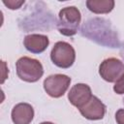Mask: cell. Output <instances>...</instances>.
<instances>
[{
  "label": "cell",
  "mask_w": 124,
  "mask_h": 124,
  "mask_svg": "<svg viewBox=\"0 0 124 124\" xmlns=\"http://www.w3.org/2000/svg\"><path fill=\"white\" fill-rule=\"evenodd\" d=\"M80 114L88 120H100L105 116L106 106L96 96L92 98L80 108H78Z\"/></svg>",
  "instance_id": "cell-7"
},
{
  "label": "cell",
  "mask_w": 124,
  "mask_h": 124,
  "mask_svg": "<svg viewBox=\"0 0 124 124\" xmlns=\"http://www.w3.org/2000/svg\"><path fill=\"white\" fill-rule=\"evenodd\" d=\"M113 91L119 95L124 94V75H122L115 81V84L113 85Z\"/></svg>",
  "instance_id": "cell-11"
},
{
  "label": "cell",
  "mask_w": 124,
  "mask_h": 124,
  "mask_svg": "<svg viewBox=\"0 0 124 124\" xmlns=\"http://www.w3.org/2000/svg\"><path fill=\"white\" fill-rule=\"evenodd\" d=\"M11 116L15 124H30L34 118V108L30 104L18 103L13 108Z\"/></svg>",
  "instance_id": "cell-8"
},
{
  "label": "cell",
  "mask_w": 124,
  "mask_h": 124,
  "mask_svg": "<svg viewBox=\"0 0 124 124\" xmlns=\"http://www.w3.org/2000/svg\"><path fill=\"white\" fill-rule=\"evenodd\" d=\"M49 44V40L46 35L30 34L25 36L23 45L25 48L32 53H41L45 51Z\"/></svg>",
  "instance_id": "cell-9"
},
{
  "label": "cell",
  "mask_w": 124,
  "mask_h": 124,
  "mask_svg": "<svg viewBox=\"0 0 124 124\" xmlns=\"http://www.w3.org/2000/svg\"><path fill=\"white\" fill-rule=\"evenodd\" d=\"M92 96L93 95L90 86L85 83L75 84L68 93V99L70 103L78 108L83 107L92 98Z\"/></svg>",
  "instance_id": "cell-6"
},
{
  "label": "cell",
  "mask_w": 124,
  "mask_h": 124,
  "mask_svg": "<svg viewBox=\"0 0 124 124\" xmlns=\"http://www.w3.org/2000/svg\"><path fill=\"white\" fill-rule=\"evenodd\" d=\"M40 124H54V123H52V122H48V121H46V122H42V123H40Z\"/></svg>",
  "instance_id": "cell-14"
},
{
  "label": "cell",
  "mask_w": 124,
  "mask_h": 124,
  "mask_svg": "<svg viewBox=\"0 0 124 124\" xmlns=\"http://www.w3.org/2000/svg\"><path fill=\"white\" fill-rule=\"evenodd\" d=\"M50 59L57 67L67 69L74 64L76 51L70 44L66 42H57L51 49Z\"/></svg>",
  "instance_id": "cell-3"
},
{
  "label": "cell",
  "mask_w": 124,
  "mask_h": 124,
  "mask_svg": "<svg viewBox=\"0 0 124 124\" xmlns=\"http://www.w3.org/2000/svg\"><path fill=\"white\" fill-rule=\"evenodd\" d=\"M80 20L81 15L77 7H65L60 10L58 14L57 29L59 33L64 36H74L78 32Z\"/></svg>",
  "instance_id": "cell-1"
},
{
  "label": "cell",
  "mask_w": 124,
  "mask_h": 124,
  "mask_svg": "<svg viewBox=\"0 0 124 124\" xmlns=\"http://www.w3.org/2000/svg\"><path fill=\"white\" fill-rule=\"evenodd\" d=\"M3 4L5 6H7L9 9L11 10H16L18 8H20L21 5L24 4V1H14V0H3Z\"/></svg>",
  "instance_id": "cell-12"
},
{
  "label": "cell",
  "mask_w": 124,
  "mask_h": 124,
  "mask_svg": "<svg viewBox=\"0 0 124 124\" xmlns=\"http://www.w3.org/2000/svg\"><path fill=\"white\" fill-rule=\"evenodd\" d=\"M115 120L117 124H124V108H119L116 111Z\"/></svg>",
  "instance_id": "cell-13"
},
{
  "label": "cell",
  "mask_w": 124,
  "mask_h": 124,
  "mask_svg": "<svg viewBox=\"0 0 124 124\" xmlns=\"http://www.w3.org/2000/svg\"><path fill=\"white\" fill-rule=\"evenodd\" d=\"M86 7L94 14H108L114 8L113 0H87Z\"/></svg>",
  "instance_id": "cell-10"
},
{
  "label": "cell",
  "mask_w": 124,
  "mask_h": 124,
  "mask_svg": "<svg viewBox=\"0 0 124 124\" xmlns=\"http://www.w3.org/2000/svg\"><path fill=\"white\" fill-rule=\"evenodd\" d=\"M17 77L26 82H36L44 75L42 63L34 58L23 56L16 62Z\"/></svg>",
  "instance_id": "cell-2"
},
{
  "label": "cell",
  "mask_w": 124,
  "mask_h": 124,
  "mask_svg": "<svg viewBox=\"0 0 124 124\" xmlns=\"http://www.w3.org/2000/svg\"><path fill=\"white\" fill-rule=\"evenodd\" d=\"M70 83L71 78L66 75H50L44 80V89L48 96L52 98H60L66 93Z\"/></svg>",
  "instance_id": "cell-4"
},
{
  "label": "cell",
  "mask_w": 124,
  "mask_h": 124,
  "mask_svg": "<svg viewBox=\"0 0 124 124\" xmlns=\"http://www.w3.org/2000/svg\"><path fill=\"white\" fill-rule=\"evenodd\" d=\"M99 75L108 82H115L124 75V64L117 58H107L99 66Z\"/></svg>",
  "instance_id": "cell-5"
}]
</instances>
